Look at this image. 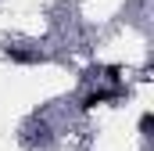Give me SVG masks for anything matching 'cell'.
Wrapping results in <instances>:
<instances>
[{
    "instance_id": "6da1fadb",
    "label": "cell",
    "mask_w": 154,
    "mask_h": 151,
    "mask_svg": "<svg viewBox=\"0 0 154 151\" xmlns=\"http://www.w3.org/2000/svg\"><path fill=\"white\" fill-rule=\"evenodd\" d=\"M122 90H90L86 97H82V112H90V108H97V104H104V101H115Z\"/></svg>"
},
{
    "instance_id": "7a4b0ae2",
    "label": "cell",
    "mask_w": 154,
    "mask_h": 151,
    "mask_svg": "<svg viewBox=\"0 0 154 151\" xmlns=\"http://www.w3.org/2000/svg\"><path fill=\"white\" fill-rule=\"evenodd\" d=\"M4 58H7V61H18V65H32V61H39L36 50H18V47H7Z\"/></svg>"
},
{
    "instance_id": "3957f363",
    "label": "cell",
    "mask_w": 154,
    "mask_h": 151,
    "mask_svg": "<svg viewBox=\"0 0 154 151\" xmlns=\"http://www.w3.org/2000/svg\"><path fill=\"white\" fill-rule=\"evenodd\" d=\"M151 126H154V115L143 112V115H140V133H143V137H151Z\"/></svg>"
}]
</instances>
